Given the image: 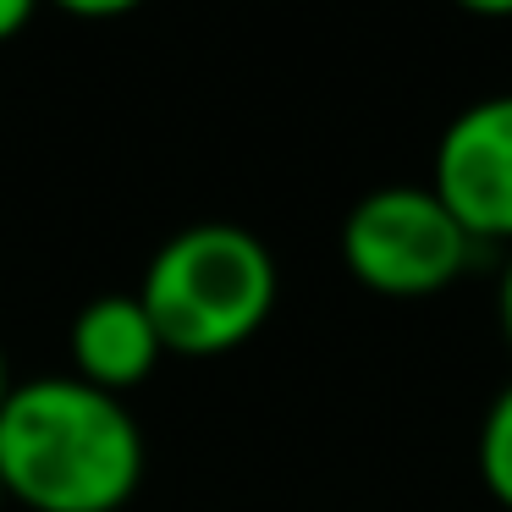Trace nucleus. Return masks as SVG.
I'll list each match as a JSON object with an SVG mask.
<instances>
[{"label":"nucleus","mask_w":512,"mask_h":512,"mask_svg":"<svg viewBox=\"0 0 512 512\" xmlns=\"http://www.w3.org/2000/svg\"><path fill=\"white\" fill-rule=\"evenodd\" d=\"M144 479V430L122 397L78 375L12 386L0 408V485L34 512H116Z\"/></svg>","instance_id":"1"},{"label":"nucleus","mask_w":512,"mask_h":512,"mask_svg":"<svg viewBox=\"0 0 512 512\" xmlns=\"http://www.w3.org/2000/svg\"><path fill=\"white\" fill-rule=\"evenodd\" d=\"M138 303L149 309L166 353H232L276 309V259L248 226H182L155 248L138 281Z\"/></svg>","instance_id":"2"},{"label":"nucleus","mask_w":512,"mask_h":512,"mask_svg":"<svg viewBox=\"0 0 512 512\" xmlns=\"http://www.w3.org/2000/svg\"><path fill=\"white\" fill-rule=\"evenodd\" d=\"M474 259V237L463 232L430 182H391L347 210L342 265L358 287L380 298H435Z\"/></svg>","instance_id":"3"},{"label":"nucleus","mask_w":512,"mask_h":512,"mask_svg":"<svg viewBox=\"0 0 512 512\" xmlns=\"http://www.w3.org/2000/svg\"><path fill=\"white\" fill-rule=\"evenodd\" d=\"M430 188L474 243H512V94L474 100L446 122Z\"/></svg>","instance_id":"4"},{"label":"nucleus","mask_w":512,"mask_h":512,"mask_svg":"<svg viewBox=\"0 0 512 512\" xmlns=\"http://www.w3.org/2000/svg\"><path fill=\"white\" fill-rule=\"evenodd\" d=\"M160 353H166V342H160L149 309L138 303V292H105V298L83 303L72 320V369L94 391L122 397L127 386H144Z\"/></svg>","instance_id":"5"},{"label":"nucleus","mask_w":512,"mask_h":512,"mask_svg":"<svg viewBox=\"0 0 512 512\" xmlns=\"http://www.w3.org/2000/svg\"><path fill=\"white\" fill-rule=\"evenodd\" d=\"M479 479L512 512V386L490 402L485 424H479Z\"/></svg>","instance_id":"6"},{"label":"nucleus","mask_w":512,"mask_h":512,"mask_svg":"<svg viewBox=\"0 0 512 512\" xmlns=\"http://www.w3.org/2000/svg\"><path fill=\"white\" fill-rule=\"evenodd\" d=\"M39 0H0V39H12L28 28V17H34Z\"/></svg>","instance_id":"7"},{"label":"nucleus","mask_w":512,"mask_h":512,"mask_svg":"<svg viewBox=\"0 0 512 512\" xmlns=\"http://www.w3.org/2000/svg\"><path fill=\"white\" fill-rule=\"evenodd\" d=\"M56 6H67V12H78V17H116V12L144 6V0H56Z\"/></svg>","instance_id":"8"},{"label":"nucleus","mask_w":512,"mask_h":512,"mask_svg":"<svg viewBox=\"0 0 512 512\" xmlns=\"http://www.w3.org/2000/svg\"><path fill=\"white\" fill-rule=\"evenodd\" d=\"M457 6L474 17H512V0H457Z\"/></svg>","instance_id":"9"},{"label":"nucleus","mask_w":512,"mask_h":512,"mask_svg":"<svg viewBox=\"0 0 512 512\" xmlns=\"http://www.w3.org/2000/svg\"><path fill=\"white\" fill-rule=\"evenodd\" d=\"M501 331H507V347H512V259L501 270Z\"/></svg>","instance_id":"10"},{"label":"nucleus","mask_w":512,"mask_h":512,"mask_svg":"<svg viewBox=\"0 0 512 512\" xmlns=\"http://www.w3.org/2000/svg\"><path fill=\"white\" fill-rule=\"evenodd\" d=\"M6 397H12V364H6V347H0V408H6Z\"/></svg>","instance_id":"11"},{"label":"nucleus","mask_w":512,"mask_h":512,"mask_svg":"<svg viewBox=\"0 0 512 512\" xmlns=\"http://www.w3.org/2000/svg\"><path fill=\"white\" fill-rule=\"evenodd\" d=\"M0 501H6V485H0Z\"/></svg>","instance_id":"12"}]
</instances>
